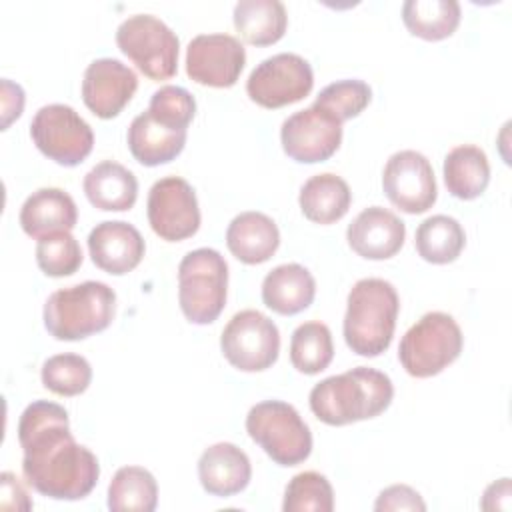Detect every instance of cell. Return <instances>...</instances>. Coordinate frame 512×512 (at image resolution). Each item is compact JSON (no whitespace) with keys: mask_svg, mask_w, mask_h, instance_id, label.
<instances>
[{"mask_svg":"<svg viewBox=\"0 0 512 512\" xmlns=\"http://www.w3.org/2000/svg\"><path fill=\"white\" fill-rule=\"evenodd\" d=\"M18 442L24 452V478L38 494L80 500L98 484V458L74 440L68 412L60 404L48 400L28 404L18 420Z\"/></svg>","mask_w":512,"mask_h":512,"instance_id":"obj_1","label":"cell"},{"mask_svg":"<svg viewBox=\"0 0 512 512\" xmlns=\"http://www.w3.org/2000/svg\"><path fill=\"white\" fill-rule=\"evenodd\" d=\"M394 398V386L388 374L356 366L344 374H334L310 390V410L328 426H346L352 422L376 418Z\"/></svg>","mask_w":512,"mask_h":512,"instance_id":"obj_2","label":"cell"},{"mask_svg":"<svg viewBox=\"0 0 512 512\" xmlns=\"http://www.w3.org/2000/svg\"><path fill=\"white\" fill-rule=\"evenodd\" d=\"M346 304L344 340L348 348L366 358L386 352L400 310L396 288L384 278H362L350 288Z\"/></svg>","mask_w":512,"mask_h":512,"instance_id":"obj_3","label":"cell"},{"mask_svg":"<svg viewBox=\"0 0 512 512\" xmlns=\"http://www.w3.org/2000/svg\"><path fill=\"white\" fill-rule=\"evenodd\" d=\"M116 314V292L86 280L52 292L44 304V326L56 340H84L106 330Z\"/></svg>","mask_w":512,"mask_h":512,"instance_id":"obj_4","label":"cell"},{"mask_svg":"<svg viewBox=\"0 0 512 512\" xmlns=\"http://www.w3.org/2000/svg\"><path fill=\"white\" fill-rule=\"evenodd\" d=\"M228 264L214 248H196L178 264V302L192 324L214 322L226 306Z\"/></svg>","mask_w":512,"mask_h":512,"instance_id":"obj_5","label":"cell"},{"mask_svg":"<svg viewBox=\"0 0 512 512\" xmlns=\"http://www.w3.org/2000/svg\"><path fill=\"white\" fill-rule=\"evenodd\" d=\"M464 336L446 312H428L400 340L398 360L414 378H430L448 368L462 352Z\"/></svg>","mask_w":512,"mask_h":512,"instance_id":"obj_6","label":"cell"},{"mask_svg":"<svg viewBox=\"0 0 512 512\" xmlns=\"http://www.w3.org/2000/svg\"><path fill=\"white\" fill-rule=\"evenodd\" d=\"M248 436L280 466H296L312 452V432L298 410L282 400L254 404L246 416Z\"/></svg>","mask_w":512,"mask_h":512,"instance_id":"obj_7","label":"cell"},{"mask_svg":"<svg viewBox=\"0 0 512 512\" xmlns=\"http://www.w3.org/2000/svg\"><path fill=\"white\" fill-rule=\"evenodd\" d=\"M116 44L150 80H168L178 70L180 40L152 14L128 16L116 30Z\"/></svg>","mask_w":512,"mask_h":512,"instance_id":"obj_8","label":"cell"},{"mask_svg":"<svg viewBox=\"0 0 512 512\" xmlns=\"http://www.w3.org/2000/svg\"><path fill=\"white\" fill-rule=\"evenodd\" d=\"M30 136L36 148L60 166H78L94 146L90 124L68 104L42 106L30 122Z\"/></svg>","mask_w":512,"mask_h":512,"instance_id":"obj_9","label":"cell"},{"mask_svg":"<svg viewBox=\"0 0 512 512\" xmlns=\"http://www.w3.org/2000/svg\"><path fill=\"white\" fill-rule=\"evenodd\" d=\"M220 350L234 368L242 372H262L278 360V326L260 310H240L224 326Z\"/></svg>","mask_w":512,"mask_h":512,"instance_id":"obj_10","label":"cell"},{"mask_svg":"<svg viewBox=\"0 0 512 512\" xmlns=\"http://www.w3.org/2000/svg\"><path fill=\"white\" fill-rule=\"evenodd\" d=\"M314 72L308 60L294 52H280L262 60L246 80V92L262 108H282L312 92Z\"/></svg>","mask_w":512,"mask_h":512,"instance_id":"obj_11","label":"cell"},{"mask_svg":"<svg viewBox=\"0 0 512 512\" xmlns=\"http://www.w3.org/2000/svg\"><path fill=\"white\" fill-rule=\"evenodd\" d=\"M150 228L166 242H180L200 228V208L194 188L180 176H166L152 184L146 202Z\"/></svg>","mask_w":512,"mask_h":512,"instance_id":"obj_12","label":"cell"},{"mask_svg":"<svg viewBox=\"0 0 512 512\" xmlns=\"http://www.w3.org/2000/svg\"><path fill=\"white\" fill-rule=\"evenodd\" d=\"M280 142L284 152L300 164L328 160L342 142V122L328 110L312 104L282 122Z\"/></svg>","mask_w":512,"mask_h":512,"instance_id":"obj_13","label":"cell"},{"mask_svg":"<svg viewBox=\"0 0 512 512\" xmlns=\"http://www.w3.org/2000/svg\"><path fill=\"white\" fill-rule=\"evenodd\" d=\"M382 188L386 198L406 214H422L438 198L432 164L416 150H400L388 158Z\"/></svg>","mask_w":512,"mask_h":512,"instance_id":"obj_14","label":"cell"},{"mask_svg":"<svg viewBox=\"0 0 512 512\" xmlns=\"http://www.w3.org/2000/svg\"><path fill=\"white\" fill-rule=\"evenodd\" d=\"M244 64L246 50L230 34H198L186 48V74L202 86H234Z\"/></svg>","mask_w":512,"mask_h":512,"instance_id":"obj_15","label":"cell"},{"mask_svg":"<svg viewBox=\"0 0 512 512\" xmlns=\"http://www.w3.org/2000/svg\"><path fill=\"white\" fill-rule=\"evenodd\" d=\"M136 88L138 76L132 68L116 58H98L84 72L82 100L94 116L110 120L124 110Z\"/></svg>","mask_w":512,"mask_h":512,"instance_id":"obj_16","label":"cell"},{"mask_svg":"<svg viewBox=\"0 0 512 512\" xmlns=\"http://www.w3.org/2000/svg\"><path fill=\"white\" fill-rule=\"evenodd\" d=\"M88 250L100 270L122 276L142 262L146 244L132 224L124 220H104L88 234Z\"/></svg>","mask_w":512,"mask_h":512,"instance_id":"obj_17","label":"cell"},{"mask_svg":"<svg viewBox=\"0 0 512 512\" xmlns=\"http://www.w3.org/2000/svg\"><path fill=\"white\" fill-rule=\"evenodd\" d=\"M406 238L404 222L382 206L364 208L348 226V246L366 260H388L400 252Z\"/></svg>","mask_w":512,"mask_h":512,"instance_id":"obj_18","label":"cell"},{"mask_svg":"<svg viewBox=\"0 0 512 512\" xmlns=\"http://www.w3.org/2000/svg\"><path fill=\"white\" fill-rule=\"evenodd\" d=\"M198 478L208 494L220 498L234 496L250 484V458L232 442H216L202 452Z\"/></svg>","mask_w":512,"mask_h":512,"instance_id":"obj_19","label":"cell"},{"mask_svg":"<svg viewBox=\"0 0 512 512\" xmlns=\"http://www.w3.org/2000/svg\"><path fill=\"white\" fill-rule=\"evenodd\" d=\"M186 136V128L166 124L146 110L130 122L126 142L136 162L142 166H160L172 162L184 150Z\"/></svg>","mask_w":512,"mask_h":512,"instance_id":"obj_20","label":"cell"},{"mask_svg":"<svg viewBox=\"0 0 512 512\" xmlns=\"http://www.w3.org/2000/svg\"><path fill=\"white\" fill-rule=\"evenodd\" d=\"M18 220L30 238L40 240L54 232H70L76 226L78 208L68 192L40 188L24 200Z\"/></svg>","mask_w":512,"mask_h":512,"instance_id":"obj_21","label":"cell"},{"mask_svg":"<svg viewBox=\"0 0 512 512\" xmlns=\"http://www.w3.org/2000/svg\"><path fill=\"white\" fill-rule=\"evenodd\" d=\"M226 246L240 262L262 264L278 250L280 230L270 216L248 210L234 216L228 224Z\"/></svg>","mask_w":512,"mask_h":512,"instance_id":"obj_22","label":"cell"},{"mask_svg":"<svg viewBox=\"0 0 512 512\" xmlns=\"http://www.w3.org/2000/svg\"><path fill=\"white\" fill-rule=\"evenodd\" d=\"M314 296V276L300 264H280L264 276L262 300L276 314L294 316L306 310Z\"/></svg>","mask_w":512,"mask_h":512,"instance_id":"obj_23","label":"cell"},{"mask_svg":"<svg viewBox=\"0 0 512 512\" xmlns=\"http://www.w3.org/2000/svg\"><path fill=\"white\" fill-rule=\"evenodd\" d=\"M82 188L88 202L106 212L130 210L138 198L134 172L114 160H104L88 170Z\"/></svg>","mask_w":512,"mask_h":512,"instance_id":"obj_24","label":"cell"},{"mask_svg":"<svg viewBox=\"0 0 512 512\" xmlns=\"http://www.w3.org/2000/svg\"><path fill=\"white\" fill-rule=\"evenodd\" d=\"M352 202L350 186L344 178L324 172L308 178L298 196L302 214L314 224H334L346 216Z\"/></svg>","mask_w":512,"mask_h":512,"instance_id":"obj_25","label":"cell"},{"mask_svg":"<svg viewBox=\"0 0 512 512\" xmlns=\"http://www.w3.org/2000/svg\"><path fill=\"white\" fill-rule=\"evenodd\" d=\"M444 184L458 200L478 198L490 182V162L482 148L460 144L444 158Z\"/></svg>","mask_w":512,"mask_h":512,"instance_id":"obj_26","label":"cell"},{"mask_svg":"<svg viewBox=\"0 0 512 512\" xmlns=\"http://www.w3.org/2000/svg\"><path fill=\"white\" fill-rule=\"evenodd\" d=\"M232 20L236 32L252 46L276 44L288 26V14L280 0H240Z\"/></svg>","mask_w":512,"mask_h":512,"instance_id":"obj_27","label":"cell"},{"mask_svg":"<svg viewBox=\"0 0 512 512\" xmlns=\"http://www.w3.org/2000/svg\"><path fill=\"white\" fill-rule=\"evenodd\" d=\"M460 4L456 0H406L402 4V22L410 34L422 40H444L460 24Z\"/></svg>","mask_w":512,"mask_h":512,"instance_id":"obj_28","label":"cell"},{"mask_svg":"<svg viewBox=\"0 0 512 512\" xmlns=\"http://www.w3.org/2000/svg\"><path fill=\"white\" fill-rule=\"evenodd\" d=\"M414 244L422 260L430 264H450L464 250L466 234L456 218L434 214L416 228Z\"/></svg>","mask_w":512,"mask_h":512,"instance_id":"obj_29","label":"cell"},{"mask_svg":"<svg viewBox=\"0 0 512 512\" xmlns=\"http://www.w3.org/2000/svg\"><path fill=\"white\" fill-rule=\"evenodd\" d=\"M158 504V484L142 466H122L108 484L112 512H152Z\"/></svg>","mask_w":512,"mask_h":512,"instance_id":"obj_30","label":"cell"},{"mask_svg":"<svg viewBox=\"0 0 512 512\" xmlns=\"http://www.w3.org/2000/svg\"><path fill=\"white\" fill-rule=\"evenodd\" d=\"M334 358L332 332L326 324L312 320L300 324L290 338V362L302 374H318Z\"/></svg>","mask_w":512,"mask_h":512,"instance_id":"obj_31","label":"cell"},{"mask_svg":"<svg viewBox=\"0 0 512 512\" xmlns=\"http://www.w3.org/2000/svg\"><path fill=\"white\" fill-rule=\"evenodd\" d=\"M44 388L58 396H78L92 382V366L80 354H54L40 370Z\"/></svg>","mask_w":512,"mask_h":512,"instance_id":"obj_32","label":"cell"},{"mask_svg":"<svg viewBox=\"0 0 512 512\" xmlns=\"http://www.w3.org/2000/svg\"><path fill=\"white\" fill-rule=\"evenodd\" d=\"M284 512H332L334 490L320 472L306 470L296 474L284 490Z\"/></svg>","mask_w":512,"mask_h":512,"instance_id":"obj_33","label":"cell"},{"mask_svg":"<svg viewBox=\"0 0 512 512\" xmlns=\"http://www.w3.org/2000/svg\"><path fill=\"white\" fill-rule=\"evenodd\" d=\"M82 248L70 232H54L42 236L36 244V264L52 278L74 274L82 266Z\"/></svg>","mask_w":512,"mask_h":512,"instance_id":"obj_34","label":"cell"},{"mask_svg":"<svg viewBox=\"0 0 512 512\" xmlns=\"http://www.w3.org/2000/svg\"><path fill=\"white\" fill-rule=\"evenodd\" d=\"M372 100V90L364 80L346 78L320 90L314 104L334 114L340 122L358 116Z\"/></svg>","mask_w":512,"mask_h":512,"instance_id":"obj_35","label":"cell"},{"mask_svg":"<svg viewBox=\"0 0 512 512\" xmlns=\"http://www.w3.org/2000/svg\"><path fill=\"white\" fill-rule=\"evenodd\" d=\"M148 112L166 124L188 130V124L196 114V100L186 88L166 84L152 94Z\"/></svg>","mask_w":512,"mask_h":512,"instance_id":"obj_36","label":"cell"},{"mask_svg":"<svg viewBox=\"0 0 512 512\" xmlns=\"http://www.w3.org/2000/svg\"><path fill=\"white\" fill-rule=\"evenodd\" d=\"M374 510L376 512H388V510H418V512H424L426 504L414 488H410L406 484H394V486L384 488L378 494V498L374 502Z\"/></svg>","mask_w":512,"mask_h":512,"instance_id":"obj_37","label":"cell"},{"mask_svg":"<svg viewBox=\"0 0 512 512\" xmlns=\"http://www.w3.org/2000/svg\"><path fill=\"white\" fill-rule=\"evenodd\" d=\"M0 508L2 510H30L32 500L22 482L12 472L0 474Z\"/></svg>","mask_w":512,"mask_h":512,"instance_id":"obj_38","label":"cell"},{"mask_svg":"<svg viewBox=\"0 0 512 512\" xmlns=\"http://www.w3.org/2000/svg\"><path fill=\"white\" fill-rule=\"evenodd\" d=\"M24 108V90L20 84H14L12 80H2V130H6L12 120H16L22 114Z\"/></svg>","mask_w":512,"mask_h":512,"instance_id":"obj_39","label":"cell"},{"mask_svg":"<svg viewBox=\"0 0 512 512\" xmlns=\"http://www.w3.org/2000/svg\"><path fill=\"white\" fill-rule=\"evenodd\" d=\"M480 506L484 510H510V478H500L484 490Z\"/></svg>","mask_w":512,"mask_h":512,"instance_id":"obj_40","label":"cell"}]
</instances>
